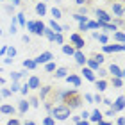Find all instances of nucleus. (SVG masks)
Returning <instances> with one entry per match:
<instances>
[{
    "instance_id": "1",
    "label": "nucleus",
    "mask_w": 125,
    "mask_h": 125,
    "mask_svg": "<svg viewBox=\"0 0 125 125\" xmlns=\"http://www.w3.org/2000/svg\"><path fill=\"white\" fill-rule=\"evenodd\" d=\"M61 102L68 109H77V107H81V104H82V95L79 93L77 89H70V91H64L61 95Z\"/></svg>"
},
{
    "instance_id": "2",
    "label": "nucleus",
    "mask_w": 125,
    "mask_h": 125,
    "mask_svg": "<svg viewBox=\"0 0 125 125\" xmlns=\"http://www.w3.org/2000/svg\"><path fill=\"white\" fill-rule=\"evenodd\" d=\"M70 115H72V109H68L66 105H54L52 107V118L54 120H68L70 118Z\"/></svg>"
},
{
    "instance_id": "3",
    "label": "nucleus",
    "mask_w": 125,
    "mask_h": 125,
    "mask_svg": "<svg viewBox=\"0 0 125 125\" xmlns=\"http://www.w3.org/2000/svg\"><path fill=\"white\" fill-rule=\"evenodd\" d=\"M50 59H54V55H52V52H43V54H39L36 59H32L34 62H36V66L38 64H47V62H50Z\"/></svg>"
},
{
    "instance_id": "4",
    "label": "nucleus",
    "mask_w": 125,
    "mask_h": 125,
    "mask_svg": "<svg viewBox=\"0 0 125 125\" xmlns=\"http://www.w3.org/2000/svg\"><path fill=\"white\" fill-rule=\"evenodd\" d=\"M96 16H98V21H102V23H111L113 16L107 14L104 9H96Z\"/></svg>"
},
{
    "instance_id": "5",
    "label": "nucleus",
    "mask_w": 125,
    "mask_h": 125,
    "mask_svg": "<svg viewBox=\"0 0 125 125\" xmlns=\"http://www.w3.org/2000/svg\"><path fill=\"white\" fill-rule=\"evenodd\" d=\"M102 50L104 52H123V45H104L102 47Z\"/></svg>"
},
{
    "instance_id": "6",
    "label": "nucleus",
    "mask_w": 125,
    "mask_h": 125,
    "mask_svg": "<svg viewBox=\"0 0 125 125\" xmlns=\"http://www.w3.org/2000/svg\"><path fill=\"white\" fill-rule=\"evenodd\" d=\"M109 73H113V77H116V79H122L123 77V70L120 66H116V64H111L109 66Z\"/></svg>"
},
{
    "instance_id": "7",
    "label": "nucleus",
    "mask_w": 125,
    "mask_h": 125,
    "mask_svg": "<svg viewBox=\"0 0 125 125\" xmlns=\"http://www.w3.org/2000/svg\"><path fill=\"white\" fill-rule=\"evenodd\" d=\"M70 39H72V43L75 45L77 48H82L84 45H86V43H84V39H82L81 36H79V34H72V36H70Z\"/></svg>"
},
{
    "instance_id": "8",
    "label": "nucleus",
    "mask_w": 125,
    "mask_h": 125,
    "mask_svg": "<svg viewBox=\"0 0 125 125\" xmlns=\"http://www.w3.org/2000/svg\"><path fill=\"white\" fill-rule=\"evenodd\" d=\"M113 13H115L118 18H123V5L118 2H113Z\"/></svg>"
},
{
    "instance_id": "9",
    "label": "nucleus",
    "mask_w": 125,
    "mask_h": 125,
    "mask_svg": "<svg viewBox=\"0 0 125 125\" xmlns=\"http://www.w3.org/2000/svg\"><path fill=\"white\" fill-rule=\"evenodd\" d=\"M102 116H104V115H102V113H100L98 109H95V111L91 113V115H89V120L95 122V123H100V122H102Z\"/></svg>"
},
{
    "instance_id": "10",
    "label": "nucleus",
    "mask_w": 125,
    "mask_h": 125,
    "mask_svg": "<svg viewBox=\"0 0 125 125\" xmlns=\"http://www.w3.org/2000/svg\"><path fill=\"white\" fill-rule=\"evenodd\" d=\"M64 79H66V81L70 82V84H73V86H77V88L81 86V77H79V75H66Z\"/></svg>"
},
{
    "instance_id": "11",
    "label": "nucleus",
    "mask_w": 125,
    "mask_h": 125,
    "mask_svg": "<svg viewBox=\"0 0 125 125\" xmlns=\"http://www.w3.org/2000/svg\"><path fill=\"white\" fill-rule=\"evenodd\" d=\"M82 73H84V77H86L88 81H91V82H95V81H96L95 72H93V70H89V68H84V70H82Z\"/></svg>"
},
{
    "instance_id": "12",
    "label": "nucleus",
    "mask_w": 125,
    "mask_h": 125,
    "mask_svg": "<svg viewBox=\"0 0 125 125\" xmlns=\"http://www.w3.org/2000/svg\"><path fill=\"white\" fill-rule=\"evenodd\" d=\"M123 107H125V104H123V96H118L116 102H115V105H113V111H123Z\"/></svg>"
},
{
    "instance_id": "13",
    "label": "nucleus",
    "mask_w": 125,
    "mask_h": 125,
    "mask_svg": "<svg viewBox=\"0 0 125 125\" xmlns=\"http://www.w3.org/2000/svg\"><path fill=\"white\" fill-rule=\"evenodd\" d=\"M27 86H29V89H38L39 88V79L34 75V77H31L29 79V84H27Z\"/></svg>"
},
{
    "instance_id": "14",
    "label": "nucleus",
    "mask_w": 125,
    "mask_h": 125,
    "mask_svg": "<svg viewBox=\"0 0 125 125\" xmlns=\"http://www.w3.org/2000/svg\"><path fill=\"white\" fill-rule=\"evenodd\" d=\"M48 27H50V29H52V32H54V34H61V32H62L61 25H59V23H55V20H50Z\"/></svg>"
},
{
    "instance_id": "15",
    "label": "nucleus",
    "mask_w": 125,
    "mask_h": 125,
    "mask_svg": "<svg viewBox=\"0 0 125 125\" xmlns=\"http://www.w3.org/2000/svg\"><path fill=\"white\" fill-rule=\"evenodd\" d=\"M43 31H45V23L43 21H36V25H34V34L43 36Z\"/></svg>"
},
{
    "instance_id": "16",
    "label": "nucleus",
    "mask_w": 125,
    "mask_h": 125,
    "mask_svg": "<svg viewBox=\"0 0 125 125\" xmlns=\"http://www.w3.org/2000/svg\"><path fill=\"white\" fill-rule=\"evenodd\" d=\"M73 55H75V61H77V64H86L88 57H86V55H84L82 52H75Z\"/></svg>"
},
{
    "instance_id": "17",
    "label": "nucleus",
    "mask_w": 125,
    "mask_h": 125,
    "mask_svg": "<svg viewBox=\"0 0 125 125\" xmlns=\"http://www.w3.org/2000/svg\"><path fill=\"white\" fill-rule=\"evenodd\" d=\"M0 113H4V115H13V113H14V107L9 105V104H4V105H0Z\"/></svg>"
},
{
    "instance_id": "18",
    "label": "nucleus",
    "mask_w": 125,
    "mask_h": 125,
    "mask_svg": "<svg viewBox=\"0 0 125 125\" xmlns=\"http://www.w3.org/2000/svg\"><path fill=\"white\" fill-rule=\"evenodd\" d=\"M68 75V68H57L55 70V79H64Z\"/></svg>"
},
{
    "instance_id": "19",
    "label": "nucleus",
    "mask_w": 125,
    "mask_h": 125,
    "mask_svg": "<svg viewBox=\"0 0 125 125\" xmlns=\"http://www.w3.org/2000/svg\"><path fill=\"white\" fill-rule=\"evenodd\" d=\"M43 36L47 38L48 41H54V36H55V34L52 32V29H50V27H48V29H47V27H45V31H43Z\"/></svg>"
},
{
    "instance_id": "20",
    "label": "nucleus",
    "mask_w": 125,
    "mask_h": 125,
    "mask_svg": "<svg viewBox=\"0 0 125 125\" xmlns=\"http://www.w3.org/2000/svg\"><path fill=\"white\" fill-rule=\"evenodd\" d=\"M89 59H93L95 62H96V64H102V62H104V55H102V54H91V57H89Z\"/></svg>"
},
{
    "instance_id": "21",
    "label": "nucleus",
    "mask_w": 125,
    "mask_h": 125,
    "mask_svg": "<svg viewBox=\"0 0 125 125\" xmlns=\"http://www.w3.org/2000/svg\"><path fill=\"white\" fill-rule=\"evenodd\" d=\"M23 68H27V70H34V68H36V62H34L32 59H25L23 61Z\"/></svg>"
},
{
    "instance_id": "22",
    "label": "nucleus",
    "mask_w": 125,
    "mask_h": 125,
    "mask_svg": "<svg viewBox=\"0 0 125 125\" xmlns=\"http://www.w3.org/2000/svg\"><path fill=\"white\" fill-rule=\"evenodd\" d=\"M62 52H64L66 55H73L75 54V48L70 47V45H62Z\"/></svg>"
},
{
    "instance_id": "23",
    "label": "nucleus",
    "mask_w": 125,
    "mask_h": 125,
    "mask_svg": "<svg viewBox=\"0 0 125 125\" xmlns=\"http://www.w3.org/2000/svg\"><path fill=\"white\" fill-rule=\"evenodd\" d=\"M29 107H31V105H29V102H27V100H21V102H20V113H21V115H25Z\"/></svg>"
},
{
    "instance_id": "24",
    "label": "nucleus",
    "mask_w": 125,
    "mask_h": 125,
    "mask_svg": "<svg viewBox=\"0 0 125 125\" xmlns=\"http://www.w3.org/2000/svg\"><path fill=\"white\" fill-rule=\"evenodd\" d=\"M36 13H38L39 16H43L45 13H47V5H45V4H38V5H36Z\"/></svg>"
},
{
    "instance_id": "25",
    "label": "nucleus",
    "mask_w": 125,
    "mask_h": 125,
    "mask_svg": "<svg viewBox=\"0 0 125 125\" xmlns=\"http://www.w3.org/2000/svg\"><path fill=\"white\" fill-rule=\"evenodd\" d=\"M95 82H96V89H98V91H104L107 88V81H104V79H102V81H95Z\"/></svg>"
},
{
    "instance_id": "26",
    "label": "nucleus",
    "mask_w": 125,
    "mask_h": 125,
    "mask_svg": "<svg viewBox=\"0 0 125 125\" xmlns=\"http://www.w3.org/2000/svg\"><path fill=\"white\" fill-rule=\"evenodd\" d=\"M113 38H115V39H116V41L120 43V45H123V41H125V38H123V32H116Z\"/></svg>"
},
{
    "instance_id": "27",
    "label": "nucleus",
    "mask_w": 125,
    "mask_h": 125,
    "mask_svg": "<svg viewBox=\"0 0 125 125\" xmlns=\"http://www.w3.org/2000/svg\"><path fill=\"white\" fill-rule=\"evenodd\" d=\"M111 82H113V86H115V88H122V86H123L122 79H116V77H113V79H111Z\"/></svg>"
},
{
    "instance_id": "28",
    "label": "nucleus",
    "mask_w": 125,
    "mask_h": 125,
    "mask_svg": "<svg viewBox=\"0 0 125 125\" xmlns=\"http://www.w3.org/2000/svg\"><path fill=\"white\" fill-rule=\"evenodd\" d=\"M52 91V86H45L43 89H41V98H47V95Z\"/></svg>"
},
{
    "instance_id": "29",
    "label": "nucleus",
    "mask_w": 125,
    "mask_h": 125,
    "mask_svg": "<svg viewBox=\"0 0 125 125\" xmlns=\"http://www.w3.org/2000/svg\"><path fill=\"white\" fill-rule=\"evenodd\" d=\"M73 18L79 20L81 23H86V21H88V16H84V14H73Z\"/></svg>"
},
{
    "instance_id": "30",
    "label": "nucleus",
    "mask_w": 125,
    "mask_h": 125,
    "mask_svg": "<svg viewBox=\"0 0 125 125\" xmlns=\"http://www.w3.org/2000/svg\"><path fill=\"white\" fill-rule=\"evenodd\" d=\"M16 20H18V23H20L21 27H25V23H27V21H25V16H23V13H20L18 16H16Z\"/></svg>"
},
{
    "instance_id": "31",
    "label": "nucleus",
    "mask_w": 125,
    "mask_h": 125,
    "mask_svg": "<svg viewBox=\"0 0 125 125\" xmlns=\"http://www.w3.org/2000/svg\"><path fill=\"white\" fill-rule=\"evenodd\" d=\"M95 38L98 39L100 43H104V45L107 43V36H105V34H95Z\"/></svg>"
},
{
    "instance_id": "32",
    "label": "nucleus",
    "mask_w": 125,
    "mask_h": 125,
    "mask_svg": "<svg viewBox=\"0 0 125 125\" xmlns=\"http://www.w3.org/2000/svg\"><path fill=\"white\" fill-rule=\"evenodd\" d=\"M5 54H7V57H11V59H13L14 55H16V48H13V47H7V52H5Z\"/></svg>"
},
{
    "instance_id": "33",
    "label": "nucleus",
    "mask_w": 125,
    "mask_h": 125,
    "mask_svg": "<svg viewBox=\"0 0 125 125\" xmlns=\"http://www.w3.org/2000/svg\"><path fill=\"white\" fill-rule=\"evenodd\" d=\"M43 125H55V120H54L52 116H47V118L43 120Z\"/></svg>"
},
{
    "instance_id": "34",
    "label": "nucleus",
    "mask_w": 125,
    "mask_h": 125,
    "mask_svg": "<svg viewBox=\"0 0 125 125\" xmlns=\"http://www.w3.org/2000/svg\"><path fill=\"white\" fill-rule=\"evenodd\" d=\"M11 34H16L18 32V27H16V20L13 18V21H11V31H9Z\"/></svg>"
},
{
    "instance_id": "35",
    "label": "nucleus",
    "mask_w": 125,
    "mask_h": 125,
    "mask_svg": "<svg viewBox=\"0 0 125 125\" xmlns=\"http://www.w3.org/2000/svg\"><path fill=\"white\" fill-rule=\"evenodd\" d=\"M20 77H21V72H13V73H11V79H13V82H16Z\"/></svg>"
},
{
    "instance_id": "36",
    "label": "nucleus",
    "mask_w": 125,
    "mask_h": 125,
    "mask_svg": "<svg viewBox=\"0 0 125 125\" xmlns=\"http://www.w3.org/2000/svg\"><path fill=\"white\" fill-rule=\"evenodd\" d=\"M86 27L88 29H98V21H88Z\"/></svg>"
},
{
    "instance_id": "37",
    "label": "nucleus",
    "mask_w": 125,
    "mask_h": 125,
    "mask_svg": "<svg viewBox=\"0 0 125 125\" xmlns=\"http://www.w3.org/2000/svg\"><path fill=\"white\" fill-rule=\"evenodd\" d=\"M45 70H47V72H54V70H55V62H47Z\"/></svg>"
},
{
    "instance_id": "38",
    "label": "nucleus",
    "mask_w": 125,
    "mask_h": 125,
    "mask_svg": "<svg viewBox=\"0 0 125 125\" xmlns=\"http://www.w3.org/2000/svg\"><path fill=\"white\" fill-rule=\"evenodd\" d=\"M34 25H36V21H27V23H25V27H27L32 34H34Z\"/></svg>"
},
{
    "instance_id": "39",
    "label": "nucleus",
    "mask_w": 125,
    "mask_h": 125,
    "mask_svg": "<svg viewBox=\"0 0 125 125\" xmlns=\"http://www.w3.org/2000/svg\"><path fill=\"white\" fill-rule=\"evenodd\" d=\"M54 41H55V43H59V45H62V41H64V39H62L61 34H55V36H54Z\"/></svg>"
},
{
    "instance_id": "40",
    "label": "nucleus",
    "mask_w": 125,
    "mask_h": 125,
    "mask_svg": "<svg viewBox=\"0 0 125 125\" xmlns=\"http://www.w3.org/2000/svg\"><path fill=\"white\" fill-rule=\"evenodd\" d=\"M29 105H32V107H38V105H39V102H38V98H36V96H32V98H31Z\"/></svg>"
},
{
    "instance_id": "41",
    "label": "nucleus",
    "mask_w": 125,
    "mask_h": 125,
    "mask_svg": "<svg viewBox=\"0 0 125 125\" xmlns=\"http://www.w3.org/2000/svg\"><path fill=\"white\" fill-rule=\"evenodd\" d=\"M18 89H20V84H18V82H13V84H11V89H9V91L14 93V91H18Z\"/></svg>"
},
{
    "instance_id": "42",
    "label": "nucleus",
    "mask_w": 125,
    "mask_h": 125,
    "mask_svg": "<svg viewBox=\"0 0 125 125\" xmlns=\"http://www.w3.org/2000/svg\"><path fill=\"white\" fill-rule=\"evenodd\" d=\"M52 16H55V18H61V11H59L57 7H54V9H52Z\"/></svg>"
},
{
    "instance_id": "43",
    "label": "nucleus",
    "mask_w": 125,
    "mask_h": 125,
    "mask_svg": "<svg viewBox=\"0 0 125 125\" xmlns=\"http://www.w3.org/2000/svg\"><path fill=\"white\" fill-rule=\"evenodd\" d=\"M93 100H95V102H98V104H100V102L104 100V98H102V95H100V93H96V95L93 96Z\"/></svg>"
},
{
    "instance_id": "44",
    "label": "nucleus",
    "mask_w": 125,
    "mask_h": 125,
    "mask_svg": "<svg viewBox=\"0 0 125 125\" xmlns=\"http://www.w3.org/2000/svg\"><path fill=\"white\" fill-rule=\"evenodd\" d=\"M5 125H21V123H20L18 120H13V118H11V120H9L7 123H5Z\"/></svg>"
},
{
    "instance_id": "45",
    "label": "nucleus",
    "mask_w": 125,
    "mask_h": 125,
    "mask_svg": "<svg viewBox=\"0 0 125 125\" xmlns=\"http://www.w3.org/2000/svg\"><path fill=\"white\" fill-rule=\"evenodd\" d=\"M75 2H77L79 5H82V7H84L86 4H89V0H75Z\"/></svg>"
},
{
    "instance_id": "46",
    "label": "nucleus",
    "mask_w": 125,
    "mask_h": 125,
    "mask_svg": "<svg viewBox=\"0 0 125 125\" xmlns=\"http://www.w3.org/2000/svg\"><path fill=\"white\" fill-rule=\"evenodd\" d=\"M98 75H100V77H105V75H107V72L104 70V68H98Z\"/></svg>"
},
{
    "instance_id": "47",
    "label": "nucleus",
    "mask_w": 125,
    "mask_h": 125,
    "mask_svg": "<svg viewBox=\"0 0 125 125\" xmlns=\"http://www.w3.org/2000/svg\"><path fill=\"white\" fill-rule=\"evenodd\" d=\"M20 88H21V93H23V95L29 93V86H27V84H25V86H20Z\"/></svg>"
},
{
    "instance_id": "48",
    "label": "nucleus",
    "mask_w": 125,
    "mask_h": 125,
    "mask_svg": "<svg viewBox=\"0 0 125 125\" xmlns=\"http://www.w3.org/2000/svg\"><path fill=\"white\" fill-rule=\"evenodd\" d=\"M88 118H89V113H88V111H84L82 115H81V120H88Z\"/></svg>"
},
{
    "instance_id": "49",
    "label": "nucleus",
    "mask_w": 125,
    "mask_h": 125,
    "mask_svg": "<svg viewBox=\"0 0 125 125\" xmlns=\"http://www.w3.org/2000/svg\"><path fill=\"white\" fill-rule=\"evenodd\" d=\"M9 95H11V91H9V89H5V88H4V89H2V96H9Z\"/></svg>"
},
{
    "instance_id": "50",
    "label": "nucleus",
    "mask_w": 125,
    "mask_h": 125,
    "mask_svg": "<svg viewBox=\"0 0 125 125\" xmlns=\"http://www.w3.org/2000/svg\"><path fill=\"white\" fill-rule=\"evenodd\" d=\"M86 23H88V21H86ZM86 23H81V25H79V31H88V27H86Z\"/></svg>"
},
{
    "instance_id": "51",
    "label": "nucleus",
    "mask_w": 125,
    "mask_h": 125,
    "mask_svg": "<svg viewBox=\"0 0 125 125\" xmlns=\"http://www.w3.org/2000/svg\"><path fill=\"white\" fill-rule=\"evenodd\" d=\"M5 52H7V47H5V45H4V47L0 48V55H5Z\"/></svg>"
},
{
    "instance_id": "52",
    "label": "nucleus",
    "mask_w": 125,
    "mask_h": 125,
    "mask_svg": "<svg viewBox=\"0 0 125 125\" xmlns=\"http://www.w3.org/2000/svg\"><path fill=\"white\" fill-rule=\"evenodd\" d=\"M115 113H116V111H113V109H109V111L105 113V116H115Z\"/></svg>"
},
{
    "instance_id": "53",
    "label": "nucleus",
    "mask_w": 125,
    "mask_h": 125,
    "mask_svg": "<svg viewBox=\"0 0 125 125\" xmlns=\"http://www.w3.org/2000/svg\"><path fill=\"white\" fill-rule=\"evenodd\" d=\"M77 125H89L86 120H81V122H77Z\"/></svg>"
},
{
    "instance_id": "54",
    "label": "nucleus",
    "mask_w": 125,
    "mask_h": 125,
    "mask_svg": "<svg viewBox=\"0 0 125 125\" xmlns=\"http://www.w3.org/2000/svg\"><path fill=\"white\" fill-rule=\"evenodd\" d=\"M84 98H86L88 102H91V100H93V96H91V95H84Z\"/></svg>"
},
{
    "instance_id": "55",
    "label": "nucleus",
    "mask_w": 125,
    "mask_h": 125,
    "mask_svg": "<svg viewBox=\"0 0 125 125\" xmlns=\"http://www.w3.org/2000/svg\"><path fill=\"white\" fill-rule=\"evenodd\" d=\"M21 39H23V41H25V43H29V41H31V38H29V36H27V34H25V36H23V38H21Z\"/></svg>"
},
{
    "instance_id": "56",
    "label": "nucleus",
    "mask_w": 125,
    "mask_h": 125,
    "mask_svg": "<svg viewBox=\"0 0 125 125\" xmlns=\"http://www.w3.org/2000/svg\"><path fill=\"white\" fill-rule=\"evenodd\" d=\"M116 23L118 25H123V18H116Z\"/></svg>"
},
{
    "instance_id": "57",
    "label": "nucleus",
    "mask_w": 125,
    "mask_h": 125,
    "mask_svg": "<svg viewBox=\"0 0 125 125\" xmlns=\"http://www.w3.org/2000/svg\"><path fill=\"white\" fill-rule=\"evenodd\" d=\"M116 123H118V125H123V123H125V122H123V118H122V116H120V118H118V122H116Z\"/></svg>"
},
{
    "instance_id": "58",
    "label": "nucleus",
    "mask_w": 125,
    "mask_h": 125,
    "mask_svg": "<svg viewBox=\"0 0 125 125\" xmlns=\"http://www.w3.org/2000/svg\"><path fill=\"white\" fill-rule=\"evenodd\" d=\"M11 2H13V5H20L21 0H11Z\"/></svg>"
},
{
    "instance_id": "59",
    "label": "nucleus",
    "mask_w": 125,
    "mask_h": 125,
    "mask_svg": "<svg viewBox=\"0 0 125 125\" xmlns=\"http://www.w3.org/2000/svg\"><path fill=\"white\" fill-rule=\"evenodd\" d=\"M96 125H111L109 122H100V123H96Z\"/></svg>"
},
{
    "instance_id": "60",
    "label": "nucleus",
    "mask_w": 125,
    "mask_h": 125,
    "mask_svg": "<svg viewBox=\"0 0 125 125\" xmlns=\"http://www.w3.org/2000/svg\"><path fill=\"white\" fill-rule=\"evenodd\" d=\"M25 125H36L34 122H25Z\"/></svg>"
},
{
    "instance_id": "61",
    "label": "nucleus",
    "mask_w": 125,
    "mask_h": 125,
    "mask_svg": "<svg viewBox=\"0 0 125 125\" xmlns=\"http://www.w3.org/2000/svg\"><path fill=\"white\" fill-rule=\"evenodd\" d=\"M4 82H5V81H4V79H2V77H0V84H4Z\"/></svg>"
},
{
    "instance_id": "62",
    "label": "nucleus",
    "mask_w": 125,
    "mask_h": 125,
    "mask_svg": "<svg viewBox=\"0 0 125 125\" xmlns=\"http://www.w3.org/2000/svg\"><path fill=\"white\" fill-rule=\"evenodd\" d=\"M0 36H2V31H0Z\"/></svg>"
},
{
    "instance_id": "63",
    "label": "nucleus",
    "mask_w": 125,
    "mask_h": 125,
    "mask_svg": "<svg viewBox=\"0 0 125 125\" xmlns=\"http://www.w3.org/2000/svg\"><path fill=\"white\" fill-rule=\"evenodd\" d=\"M2 2H4V0H2Z\"/></svg>"
}]
</instances>
